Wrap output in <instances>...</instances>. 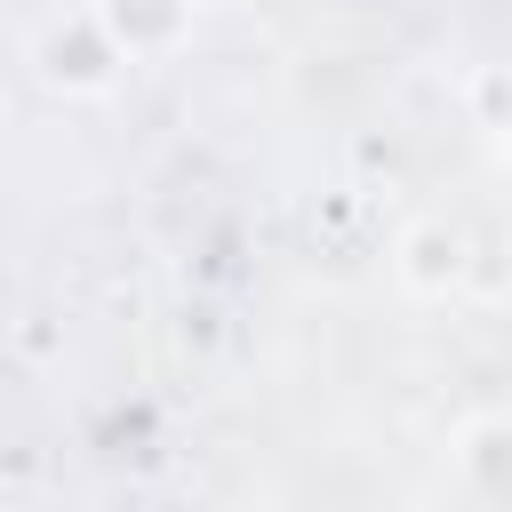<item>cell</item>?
I'll return each instance as SVG.
<instances>
[{
    "label": "cell",
    "instance_id": "cell-1",
    "mask_svg": "<svg viewBox=\"0 0 512 512\" xmlns=\"http://www.w3.org/2000/svg\"><path fill=\"white\" fill-rule=\"evenodd\" d=\"M32 80L48 88V96H64V104H96V96H112L136 64L112 48V32L96 24V8L80 0V8H64V16H48L40 32H32Z\"/></svg>",
    "mask_w": 512,
    "mask_h": 512
},
{
    "label": "cell",
    "instance_id": "cell-2",
    "mask_svg": "<svg viewBox=\"0 0 512 512\" xmlns=\"http://www.w3.org/2000/svg\"><path fill=\"white\" fill-rule=\"evenodd\" d=\"M392 280L416 304H448L472 288V232L464 216H408L392 232Z\"/></svg>",
    "mask_w": 512,
    "mask_h": 512
},
{
    "label": "cell",
    "instance_id": "cell-3",
    "mask_svg": "<svg viewBox=\"0 0 512 512\" xmlns=\"http://www.w3.org/2000/svg\"><path fill=\"white\" fill-rule=\"evenodd\" d=\"M128 64H176L200 32V0H88Z\"/></svg>",
    "mask_w": 512,
    "mask_h": 512
},
{
    "label": "cell",
    "instance_id": "cell-4",
    "mask_svg": "<svg viewBox=\"0 0 512 512\" xmlns=\"http://www.w3.org/2000/svg\"><path fill=\"white\" fill-rule=\"evenodd\" d=\"M448 464L456 488L480 504H512V408H480L448 432Z\"/></svg>",
    "mask_w": 512,
    "mask_h": 512
},
{
    "label": "cell",
    "instance_id": "cell-5",
    "mask_svg": "<svg viewBox=\"0 0 512 512\" xmlns=\"http://www.w3.org/2000/svg\"><path fill=\"white\" fill-rule=\"evenodd\" d=\"M488 144H496V160H504V176H512V112H504V120L488 128Z\"/></svg>",
    "mask_w": 512,
    "mask_h": 512
},
{
    "label": "cell",
    "instance_id": "cell-6",
    "mask_svg": "<svg viewBox=\"0 0 512 512\" xmlns=\"http://www.w3.org/2000/svg\"><path fill=\"white\" fill-rule=\"evenodd\" d=\"M0 112H8V88H0Z\"/></svg>",
    "mask_w": 512,
    "mask_h": 512
}]
</instances>
